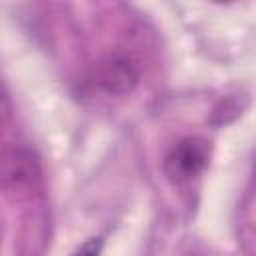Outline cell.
<instances>
[{"label": "cell", "mask_w": 256, "mask_h": 256, "mask_svg": "<svg viewBox=\"0 0 256 256\" xmlns=\"http://www.w3.org/2000/svg\"><path fill=\"white\" fill-rule=\"evenodd\" d=\"M102 248H104V240L102 238H92L86 244H82L72 256H100Z\"/></svg>", "instance_id": "5b68a950"}, {"label": "cell", "mask_w": 256, "mask_h": 256, "mask_svg": "<svg viewBox=\"0 0 256 256\" xmlns=\"http://www.w3.org/2000/svg\"><path fill=\"white\" fill-rule=\"evenodd\" d=\"M10 120H12V102H10V96L4 88V84L0 82V136L6 130V126L10 124Z\"/></svg>", "instance_id": "277c9868"}, {"label": "cell", "mask_w": 256, "mask_h": 256, "mask_svg": "<svg viewBox=\"0 0 256 256\" xmlns=\"http://www.w3.org/2000/svg\"><path fill=\"white\" fill-rule=\"evenodd\" d=\"M42 164L38 156L24 146L8 148L0 156V188L12 196H26L38 188Z\"/></svg>", "instance_id": "6da1fadb"}, {"label": "cell", "mask_w": 256, "mask_h": 256, "mask_svg": "<svg viewBox=\"0 0 256 256\" xmlns=\"http://www.w3.org/2000/svg\"><path fill=\"white\" fill-rule=\"evenodd\" d=\"M210 162V142L200 136H186L178 140L164 156V176L168 182L180 186L196 176Z\"/></svg>", "instance_id": "7a4b0ae2"}, {"label": "cell", "mask_w": 256, "mask_h": 256, "mask_svg": "<svg viewBox=\"0 0 256 256\" xmlns=\"http://www.w3.org/2000/svg\"><path fill=\"white\" fill-rule=\"evenodd\" d=\"M138 80H140L138 66L130 58H126V56H112V58H108L100 66L98 76H96L98 86L106 94H112V96H126V94H130L136 88Z\"/></svg>", "instance_id": "3957f363"}]
</instances>
